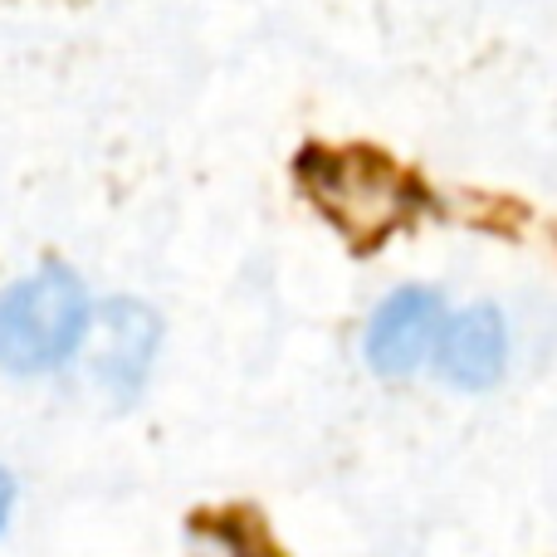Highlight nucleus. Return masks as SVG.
Returning <instances> with one entry per match:
<instances>
[{
  "mask_svg": "<svg viewBox=\"0 0 557 557\" xmlns=\"http://www.w3.org/2000/svg\"><path fill=\"white\" fill-rule=\"evenodd\" d=\"M88 333V298L69 270L20 278L0 294V367L5 372H49Z\"/></svg>",
  "mask_w": 557,
  "mask_h": 557,
  "instance_id": "nucleus-1",
  "label": "nucleus"
},
{
  "mask_svg": "<svg viewBox=\"0 0 557 557\" xmlns=\"http://www.w3.org/2000/svg\"><path fill=\"white\" fill-rule=\"evenodd\" d=\"M304 182L313 201L347 231L357 245H372L411 211V186L396 176L382 157L362 152H308L304 157Z\"/></svg>",
  "mask_w": 557,
  "mask_h": 557,
  "instance_id": "nucleus-2",
  "label": "nucleus"
},
{
  "mask_svg": "<svg viewBox=\"0 0 557 557\" xmlns=\"http://www.w3.org/2000/svg\"><path fill=\"white\" fill-rule=\"evenodd\" d=\"M441 298L431 288H401L376 308L372 327H367V357L376 372L406 376L421 367V357L441 343Z\"/></svg>",
  "mask_w": 557,
  "mask_h": 557,
  "instance_id": "nucleus-3",
  "label": "nucleus"
},
{
  "mask_svg": "<svg viewBox=\"0 0 557 557\" xmlns=\"http://www.w3.org/2000/svg\"><path fill=\"white\" fill-rule=\"evenodd\" d=\"M504 352H509V333L494 308H465V313L445 318L441 343H435V362L455 386H494L504 372Z\"/></svg>",
  "mask_w": 557,
  "mask_h": 557,
  "instance_id": "nucleus-4",
  "label": "nucleus"
},
{
  "mask_svg": "<svg viewBox=\"0 0 557 557\" xmlns=\"http://www.w3.org/2000/svg\"><path fill=\"white\" fill-rule=\"evenodd\" d=\"M10 499H15V490H10V474L0 470V523H5V513H10Z\"/></svg>",
  "mask_w": 557,
  "mask_h": 557,
  "instance_id": "nucleus-5",
  "label": "nucleus"
}]
</instances>
